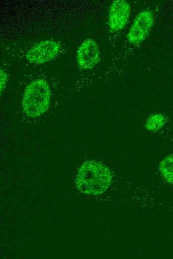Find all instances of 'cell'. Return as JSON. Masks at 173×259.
I'll use <instances>...</instances> for the list:
<instances>
[{"instance_id": "obj_1", "label": "cell", "mask_w": 173, "mask_h": 259, "mask_svg": "<svg viewBox=\"0 0 173 259\" xmlns=\"http://www.w3.org/2000/svg\"><path fill=\"white\" fill-rule=\"evenodd\" d=\"M112 181L111 172L106 166L98 161L88 160L80 167L76 185L83 193L97 195L105 192Z\"/></svg>"}, {"instance_id": "obj_2", "label": "cell", "mask_w": 173, "mask_h": 259, "mask_svg": "<svg viewBox=\"0 0 173 259\" xmlns=\"http://www.w3.org/2000/svg\"><path fill=\"white\" fill-rule=\"evenodd\" d=\"M51 92L47 81L36 79L28 85L23 95V111L32 118L39 117L49 108Z\"/></svg>"}, {"instance_id": "obj_3", "label": "cell", "mask_w": 173, "mask_h": 259, "mask_svg": "<svg viewBox=\"0 0 173 259\" xmlns=\"http://www.w3.org/2000/svg\"><path fill=\"white\" fill-rule=\"evenodd\" d=\"M154 16L149 10L140 11L135 17L128 32V42L137 45L141 43L148 35L154 23Z\"/></svg>"}, {"instance_id": "obj_4", "label": "cell", "mask_w": 173, "mask_h": 259, "mask_svg": "<svg viewBox=\"0 0 173 259\" xmlns=\"http://www.w3.org/2000/svg\"><path fill=\"white\" fill-rule=\"evenodd\" d=\"M60 49V46L56 41L43 40L30 48L26 54V58L31 63L43 64L55 58Z\"/></svg>"}, {"instance_id": "obj_5", "label": "cell", "mask_w": 173, "mask_h": 259, "mask_svg": "<svg viewBox=\"0 0 173 259\" xmlns=\"http://www.w3.org/2000/svg\"><path fill=\"white\" fill-rule=\"evenodd\" d=\"M130 15V6L124 0L113 1L110 7L108 25L112 31L122 30L127 24Z\"/></svg>"}, {"instance_id": "obj_6", "label": "cell", "mask_w": 173, "mask_h": 259, "mask_svg": "<svg viewBox=\"0 0 173 259\" xmlns=\"http://www.w3.org/2000/svg\"><path fill=\"white\" fill-rule=\"evenodd\" d=\"M100 55L98 45L92 39H86L78 48L77 61L82 69H91L99 61Z\"/></svg>"}, {"instance_id": "obj_7", "label": "cell", "mask_w": 173, "mask_h": 259, "mask_svg": "<svg viewBox=\"0 0 173 259\" xmlns=\"http://www.w3.org/2000/svg\"><path fill=\"white\" fill-rule=\"evenodd\" d=\"M166 121V117L162 114H154L146 120L145 127L149 131L157 132L164 127Z\"/></svg>"}, {"instance_id": "obj_8", "label": "cell", "mask_w": 173, "mask_h": 259, "mask_svg": "<svg viewBox=\"0 0 173 259\" xmlns=\"http://www.w3.org/2000/svg\"><path fill=\"white\" fill-rule=\"evenodd\" d=\"M159 170L162 177L168 182L173 184V153L161 161Z\"/></svg>"}, {"instance_id": "obj_9", "label": "cell", "mask_w": 173, "mask_h": 259, "mask_svg": "<svg viewBox=\"0 0 173 259\" xmlns=\"http://www.w3.org/2000/svg\"><path fill=\"white\" fill-rule=\"evenodd\" d=\"M7 80V75L5 72L2 70H0V93L1 91L5 88V85L6 84Z\"/></svg>"}]
</instances>
